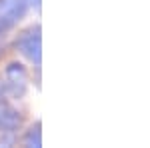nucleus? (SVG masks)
I'll use <instances>...</instances> for the list:
<instances>
[{"label":"nucleus","instance_id":"obj_2","mask_svg":"<svg viewBox=\"0 0 150 148\" xmlns=\"http://www.w3.org/2000/svg\"><path fill=\"white\" fill-rule=\"evenodd\" d=\"M0 80L4 84L8 98H22L28 90V72L20 62H10L4 68V74Z\"/></svg>","mask_w":150,"mask_h":148},{"label":"nucleus","instance_id":"obj_6","mask_svg":"<svg viewBox=\"0 0 150 148\" xmlns=\"http://www.w3.org/2000/svg\"><path fill=\"white\" fill-rule=\"evenodd\" d=\"M2 54H4V50H2V46H0V58H2Z\"/></svg>","mask_w":150,"mask_h":148},{"label":"nucleus","instance_id":"obj_4","mask_svg":"<svg viewBox=\"0 0 150 148\" xmlns=\"http://www.w3.org/2000/svg\"><path fill=\"white\" fill-rule=\"evenodd\" d=\"M22 126V114L12 108L6 100H0V132L8 134Z\"/></svg>","mask_w":150,"mask_h":148},{"label":"nucleus","instance_id":"obj_1","mask_svg":"<svg viewBox=\"0 0 150 148\" xmlns=\"http://www.w3.org/2000/svg\"><path fill=\"white\" fill-rule=\"evenodd\" d=\"M16 50L22 54L24 58H28L36 68H40L42 64V36H40V26H28L26 30H22L16 36Z\"/></svg>","mask_w":150,"mask_h":148},{"label":"nucleus","instance_id":"obj_3","mask_svg":"<svg viewBox=\"0 0 150 148\" xmlns=\"http://www.w3.org/2000/svg\"><path fill=\"white\" fill-rule=\"evenodd\" d=\"M32 6H40V0H16L10 8L0 12V36H4L8 30H12L16 24L26 16V12Z\"/></svg>","mask_w":150,"mask_h":148},{"label":"nucleus","instance_id":"obj_5","mask_svg":"<svg viewBox=\"0 0 150 148\" xmlns=\"http://www.w3.org/2000/svg\"><path fill=\"white\" fill-rule=\"evenodd\" d=\"M22 144L28 148H40L42 146V130H40V122H36L30 130H26L22 138Z\"/></svg>","mask_w":150,"mask_h":148}]
</instances>
